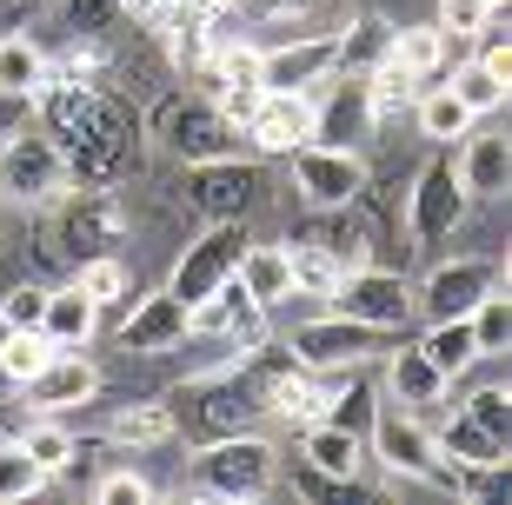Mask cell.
<instances>
[{
	"mask_svg": "<svg viewBox=\"0 0 512 505\" xmlns=\"http://www.w3.org/2000/svg\"><path fill=\"white\" fill-rule=\"evenodd\" d=\"M326 306L346 313V319H366V326H380V333H406V326H413V286H406V273H386V266L346 273L340 293Z\"/></svg>",
	"mask_w": 512,
	"mask_h": 505,
	"instance_id": "obj_9",
	"label": "cell"
},
{
	"mask_svg": "<svg viewBox=\"0 0 512 505\" xmlns=\"http://www.w3.org/2000/svg\"><path fill=\"white\" fill-rule=\"evenodd\" d=\"M419 353L433 359L446 379H466V373H473V359H479V346H473V326H466V319H426Z\"/></svg>",
	"mask_w": 512,
	"mask_h": 505,
	"instance_id": "obj_30",
	"label": "cell"
},
{
	"mask_svg": "<svg viewBox=\"0 0 512 505\" xmlns=\"http://www.w3.org/2000/svg\"><path fill=\"white\" fill-rule=\"evenodd\" d=\"M486 7H506V0H486Z\"/></svg>",
	"mask_w": 512,
	"mask_h": 505,
	"instance_id": "obj_44",
	"label": "cell"
},
{
	"mask_svg": "<svg viewBox=\"0 0 512 505\" xmlns=\"http://www.w3.org/2000/svg\"><path fill=\"white\" fill-rule=\"evenodd\" d=\"M466 187H459L453 160H426L413 180V193H406V233H413V246H433V240H453V226L466 220Z\"/></svg>",
	"mask_w": 512,
	"mask_h": 505,
	"instance_id": "obj_10",
	"label": "cell"
},
{
	"mask_svg": "<svg viewBox=\"0 0 512 505\" xmlns=\"http://www.w3.org/2000/svg\"><path fill=\"white\" fill-rule=\"evenodd\" d=\"M233 280L247 286V293L266 306V313L293 300V260H286V246H273V240H247V246H240V266H233Z\"/></svg>",
	"mask_w": 512,
	"mask_h": 505,
	"instance_id": "obj_20",
	"label": "cell"
},
{
	"mask_svg": "<svg viewBox=\"0 0 512 505\" xmlns=\"http://www.w3.org/2000/svg\"><path fill=\"white\" fill-rule=\"evenodd\" d=\"M20 393H27V412H54V419H60V412H80L87 399L100 393V366L87 353H54L27 386H20Z\"/></svg>",
	"mask_w": 512,
	"mask_h": 505,
	"instance_id": "obj_14",
	"label": "cell"
},
{
	"mask_svg": "<svg viewBox=\"0 0 512 505\" xmlns=\"http://www.w3.org/2000/svg\"><path fill=\"white\" fill-rule=\"evenodd\" d=\"M466 200H506L512 187V140L506 133H466V147L453 160Z\"/></svg>",
	"mask_w": 512,
	"mask_h": 505,
	"instance_id": "obj_17",
	"label": "cell"
},
{
	"mask_svg": "<svg viewBox=\"0 0 512 505\" xmlns=\"http://www.w3.org/2000/svg\"><path fill=\"white\" fill-rule=\"evenodd\" d=\"M240 246H247V226L240 220H213V233H200V240L180 253V266H173L167 293L180 306H200L213 293V286L233 280V266H240Z\"/></svg>",
	"mask_w": 512,
	"mask_h": 505,
	"instance_id": "obj_8",
	"label": "cell"
},
{
	"mask_svg": "<svg viewBox=\"0 0 512 505\" xmlns=\"http://www.w3.org/2000/svg\"><path fill=\"white\" fill-rule=\"evenodd\" d=\"M300 459H306V472H320L333 486H353L360 466H366V432L340 426V419H306L300 426Z\"/></svg>",
	"mask_w": 512,
	"mask_h": 505,
	"instance_id": "obj_15",
	"label": "cell"
},
{
	"mask_svg": "<svg viewBox=\"0 0 512 505\" xmlns=\"http://www.w3.org/2000/svg\"><path fill=\"white\" fill-rule=\"evenodd\" d=\"M286 260H293V300H333L346 280V266L333 246L306 240V246H286Z\"/></svg>",
	"mask_w": 512,
	"mask_h": 505,
	"instance_id": "obj_27",
	"label": "cell"
},
{
	"mask_svg": "<svg viewBox=\"0 0 512 505\" xmlns=\"http://www.w3.org/2000/svg\"><path fill=\"white\" fill-rule=\"evenodd\" d=\"M74 193L67 180V153L54 133H7L0 140V200L7 206H54Z\"/></svg>",
	"mask_w": 512,
	"mask_h": 505,
	"instance_id": "obj_3",
	"label": "cell"
},
{
	"mask_svg": "<svg viewBox=\"0 0 512 505\" xmlns=\"http://www.w3.org/2000/svg\"><path fill=\"white\" fill-rule=\"evenodd\" d=\"M433 446H439V459H453V466H506V439H493V432L479 426V419H466V412L439 419Z\"/></svg>",
	"mask_w": 512,
	"mask_h": 505,
	"instance_id": "obj_25",
	"label": "cell"
},
{
	"mask_svg": "<svg viewBox=\"0 0 512 505\" xmlns=\"http://www.w3.org/2000/svg\"><path fill=\"white\" fill-rule=\"evenodd\" d=\"M466 326H473V346H479V359H499L512 346V293L506 286H493L486 300L466 313Z\"/></svg>",
	"mask_w": 512,
	"mask_h": 505,
	"instance_id": "obj_34",
	"label": "cell"
},
{
	"mask_svg": "<svg viewBox=\"0 0 512 505\" xmlns=\"http://www.w3.org/2000/svg\"><path fill=\"white\" fill-rule=\"evenodd\" d=\"M446 60H453V40L439 27H393V67H406L419 87L446 74Z\"/></svg>",
	"mask_w": 512,
	"mask_h": 505,
	"instance_id": "obj_28",
	"label": "cell"
},
{
	"mask_svg": "<svg viewBox=\"0 0 512 505\" xmlns=\"http://www.w3.org/2000/svg\"><path fill=\"white\" fill-rule=\"evenodd\" d=\"M120 233H127V220H120V200H114V193H87V187H80L74 213H67V240H74L80 260H87V253H114Z\"/></svg>",
	"mask_w": 512,
	"mask_h": 505,
	"instance_id": "obj_23",
	"label": "cell"
},
{
	"mask_svg": "<svg viewBox=\"0 0 512 505\" xmlns=\"http://www.w3.org/2000/svg\"><path fill=\"white\" fill-rule=\"evenodd\" d=\"M446 94H453L459 107L473 113V120H486V113H499V107H506V80H499V74H486L479 60H459V67H453V80H446Z\"/></svg>",
	"mask_w": 512,
	"mask_h": 505,
	"instance_id": "obj_35",
	"label": "cell"
},
{
	"mask_svg": "<svg viewBox=\"0 0 512 505\" xmlns=\"http://www.w3.org/2000/svg\"><path fill=\"white\" fill-rule=\"evenodd\" d=\"M493 286H506V266H499V260H446V266L426 273V286H413V313L466 319Z\"/></svg>",
	"mask_w": 512,
	"mask_h": 505,
	"instance_id": "obj_11",
	"label": "cell"
},
{
	"mask_svg": "<svg viewBox=\"0 0 512 505\" xmlns=\"http://www.w3.org/2000/svg\"><path fill=\"white\" fill-rule=\"evenodd\" d=\"M54 353L60 346L40 333V326H7V339H0V379H7V386H27Z\"/></svg>",
	"mask_w": 512,
	"mask_h": 505,
	"instance_id": "obj_32",
	"label": "cell"
},
{
	"mask_svg": "<svg viewBox=\"0 0 512 505\" xmlns=\"http://www.w3.org/2000/svg\"><path fill=\"white\" fill-rule=\"evenodd\" d=\"M260 187H266V173L253 160H240V153L193 160L187 167V206L207 213V220H247L253 206H260Z\"/></svg>",
	"mask_w": 512,
	"mask_h": 505,
	"instance_id": "obj_7",
	"label": "cell"
},
{
	"mask_svg": "<svg viewBox=\"0 0 512 505\" xmlns=\"http://www.w3.org/2000/svg\"><path fill=\"white\" fill-rule=\"evenodd\" d=\"M459 412H466V419H479L493 439H506V446H512V393H506V386H473Z\"/></svg>",
	"mask_w": 512,
	"mask_h": 505,
	"instance_id": "obj_38",
	"label": "cell"
},
{
	"mask_svg": "<svg viewBox=\"0 0 512 505\" xmlns=\"http://www.w3.org/2000/svg\"><path fill=\"white\" fill-rule=\"evenodd\" d=\"M153 499V479L147 472H133V466H120V472H107L94 486V505H147Z\"/></svg>",
	"mask_w": 512,
	"mask_h": 505,
	"instance_id": "obj_40",
	"label": "cell"
},
{
	"mask_svg": "<svg viewBox=\"0 0 512 505\" xmlns=\"http://www.w3.org/2000/svg\"><path fill=\"white\" fill-rule=\"evenodd\" d=\"M366 452H380V466L393 472V479L446 486V459H439V446H433V426H426L419 412L393 406V399L373 412V426H366Z\"/></svg>",
	"mask_w": 512,
	"mask_h": 505,
	"instance_id": "obj_4",
	"label": "cell"
},
{
	"mask_svg": "<svg viewBox=\"0 0 512 505\" xmlns=\"http://www.w3.org/2000/svg\"><path fill=\"white\" fill-rule=\"evenodd\" d=\"M0 339H7V319H0Z\"/></svg>",
	"mask_w": 512,
	"mask_h": 505,
	"instance_id": "obj_43",
	"label": "cell"
},
{
	"mask_svg": "<svg viewBox=\"0 0 512 505\" xmlns=\"http://www.w3.org/2000/svg\"><path fill=\"white\" fill-rule=\"evenodd\" d=\"M40 333L54 339L60 353H80V346L100 333V306L87 300L80 286H47V313H40Z\"/></svg>",
	"mask_w": 512,
	"mask_h": 505,
	"instance_id": "obj_21",
	"label": "cell"
},
{
	"mask_svg": "<svg viewBox=\"0 0 512 505\" xmlns=\"http://www.w3.org/2000/svg\"><path fill=\"white\" fill-rule=\"evenodd\" d=\"M240 140H247L253 153H293L313 140V87L306 94H260V107L247 113V127H240Z\"/></svg>",
	"mask_w": 512,
	"mask_h": 505,
	"instance_id": "obj_13",
	"label": "cell"
},
{
	"mask_svg": "<svg viewBox=\"0 0 512 505\" xmlns=\"http://www.w3.org/2000/svg\"><path fill=\"white\" fill-rule=\"evenodd\" d=\"M380 60H393V20L366 14L353 27H333V74H373Z\"/></svg>",
	"mask_w": 512,
	"mask_h": 505,
	"instance_id": "obj_22",
	"label": "cell"
},
{
	"mask_svg": "<svg viewBox=\"0 0 512 505\" xmlns=\"http://www.w3.org/2000/svg\"><path fill=\"white\" fill-rule=\"evenodd\" d=\"M114 7H133V14H160L167 0H114Z\"/></svg>",
	"mask_w": 512,
	"mask_h": 505,
	"instance_id": "obj_42",
	"label": "cell"
},
{
	"mask_svg": "<svg viewBox=\"0 0 512 505\" xmlns=\"http://www.w3.org/2000/svg\"><path fill=\"white\" fill-rule=\"evenodd\" d=\"M386 339H393V333L366 326V319L320 313V319H306V326H293L286 353L300 359V366H313V373H360V366H366L373 353H380Z\"/></svg>",
	"mask_w": 512,
	"mask_h": 505,
	"instance_id": "obj_5",
	"label": "cell"
},
{
	"mask_svg": "<svg viewBox=\"0 0 512 505\" xmlns=\"http://www.w3.org/2000/svg\"><path fill=\"white\" fill-rule=\"evenodd\" d=\"M107 439H114V446H133V452H160V446L180 439V419H173V406H160V399H140V406L107 419Z\"/></svg>",
	"mask_w": 512,
	"mask_h": 505,
	"instance_id": "obj_24",
	"label": "cell"
},
{
	"mask_svg": "<svg viewBox=\"0 0 512 505\" xmlns=\"http://www.w3.org/2000/svg\"><path fill=\"white\" fill-rule=\"evenodd\" d=\"M486 14H499V7H486V0H439V34L446 40H473L479 27H486Z\"/></svg>",
	"mask_w": 512,
	"mask_h": 505,
	"instance_id": "obj_39",
	"label": "cell"
},
{
	"mask_svg": "<svg viewBox=\"0 0 512 505\" xmlns=\"http://www.w3.org/2000/svg\"><path fill=\"white\" fill-rule=\"evenodd\" d=\"M413 120H419V140H433V147H453V140H466V133H473V113L446 94V80H439V87H419Z\"/></svg>",
	"mask_w": 512,
	"mask_h": 505,
	"instance_id": "obj_29",
	"label": "cell"
},
{
	"mask_svg": "<svg viewBox=\"0 0 512 505\" xmlns=\"http://www.w3.org/2000/svg\"><path fill=\"white\" fill-rule=\"evenodd\" d=\"M446 393H453V379L439 373V366L419 353V346H399V353L386 359V399H393V406L426 412V406H439Z\"/></svg>",
	"mask_w": 512,
	"mask_h": 505,
	"instance_id": "obj_19",
	"label": "cell"
},
{
	"mask_svg": "<svg viewBox=\"0 0 512 505\" xmlns=\"http://www.w3.org/2000/svg\"><path fill=\"white\" fill-rule=\"evenodd\" d=\"M67 180L87 193H114L120 180H127L133 153H140V120H133V107H120V100L100 94L94 113H87V127L67 140Z\"/></svg>",
	"mask_w": 512,
	"mask_h": 505,
	"instance_id": "obj_2",
	"label": "cell"
},
{
	"mask_svg": "<svg viewBox=\"0 0 512 505\" xmlns=\"http://www.w3.org/2000/svg\"><path fill=\"white\" fill-rule=\"evenodd\" d=\"M74 286L107 313V306L127 300V266H120V253H87V260L74 266Z\"/></svg>",
	"mask_w": 512,
	"mask_h": 505,
	"instance_id": "obj_36",
	"label": "cell"
},
{
	"mask_svg": "<svg viewBox=\"0 0 512 505\" xmlns=\"http://www.w3.org/2000/svg\"><path fill=\"white\" fill-rule=\"evenodd\" d=\"M20 446L34 452V466L47 472V479H54V472H67L80 459V439L67 426H60L54 412H34V419H27V426H20Z\"/></svg>",
	"mask_w": 512,
	"mask_h": 505,
	"instance_id": "obj_31",
	"label": "cell"
},
{
	"mask_svg": "<svg viewBox=\"0 0 512 505\" xmlns=\"http://www.w3.org/2000/svg\"><path fill=\"white\" fill-rule=\"evenodd\" d=\"M40 87H47V47L27 34H0V94L34 100Z\"/></svg>",
	"mask_w": 512,
	"mask_h": 505,
	"instance_id": "obj_26",
	"label": "cell"
},
{
	"mask_svg": "<svg viewBox=\"0 0 512 505\" xmlns=\"http://www.w3.org/2000/svg\"><path fill=\"white\" fill-rule=\"evenodd\" d=\"M333 74V27H306L286 47H260V87L266 94H306Z\"/></svg>",
	"mask_w": 512,
	"mask_h": 505,
	"instance_id": "obj_12",
	"label": "cell"
},
{
	"mask_svg": "<svg viewBox=\"0 0 512 505\" xmlns=\"http://www.w3.org/2000/svg\"><path fill=\"white\" fill-rule=\"evenodd\" d=\"M366 80V107H373V120H399V113H413V100H419V80L406 74V67H393V60H380L373 74H360Z\"/></svg>",
	"mask_w": 512,
	"mask_h": 505,
	"instance_id": "obj_33",
	"label": "cell"
},
{
	"mask_svg": "<svg viewBox=\"0 0 512 505\" xmlns=\"http://www.w3.org/2000/svg\"><path fill=\"white\" fill-rule=\"evenodd\" d=\"M47 313V286H14V293H0V319L7 326H40Z\"/></svg>",
	"mask_w": 512,
	"mask_h": 505,
	"instance_id": "obj_41",
	"label": "cell"
},
{
	"mask_svg": "<svg viewBox=\"0 0 512 505\" xmlns=\"http://www.w3.org/2000/svg\"><path fill=\"white\" fill-rule=\"evenodd\" d=\"M40 486H47V472L34 466V452L20 446V439H0V505L34 499Z\"/></svg>",
	"mask_w": 512,
	"mask_h": 505,
	"instance_id": "obj_37",
	"label": "cell"
},
{
	"mask_svg": "<svg viewBox=\"0 0 512 505\" xmlns=\"http://www.w3.org/2000/svg\"><path fill=\"white\" fill-rule=\"evenodd\" d=\"M167 147L180 153V160H220V153H240V127H227L220 113H213V100H187V107L167 113Z\"/></svg>",
	"mask_w": 512,
	"mask_h": 505,
	"instance_id": "obj_16",
	"label": "cell"
},
{
	"mask_svg": "<svg viewBox=\"0 0 512 505\" xmlns=\"http://www.w3.org/2000/svg\"><path fill=\"white\" fill-rule=\"evenodd\" d=\"M187 306L173 300V293H147V300L127 313L120 326V346L127 353H173V346H187Z\"/></svg>",
	"mask_w": 512,
	"mask_h": 505,
	"instance_id": "obj_18",
	"label": "cell"
},
{
	"mask_svg": "<svg viewBox=\"0 0 512 505\" xmlns=\"http://www.w3.org/2000/svg\"><path fill=\"white\" fill-rule=\"evenodd\" d=\"M293 160V187L313 213H346V206L366 193V153L360 147H326V140H306V147L286 153Z\"/></svg>",
	"mask_w": 512,
	"mask_h": 505,
	"instance_id": "obj_6",
	"label": "cell"
},
{
	"mask_svg": "<svg viewBox=\"0 0 512 505\" xmlns=\"http://www.w3.org/2000/svg\"><path fill=\"white\" fill-rule=\"evenodd\" d=\"M187 486L207 492V499H233V505H253L280 486V452L266 446L260 432H220L207 446L193 452L187 466Z\"/></svg>",
	"mask_w": 512,
	"mask_h": 505,
	"instance_id": "obj_1",
	"label": "cell"
}]
</instances>
